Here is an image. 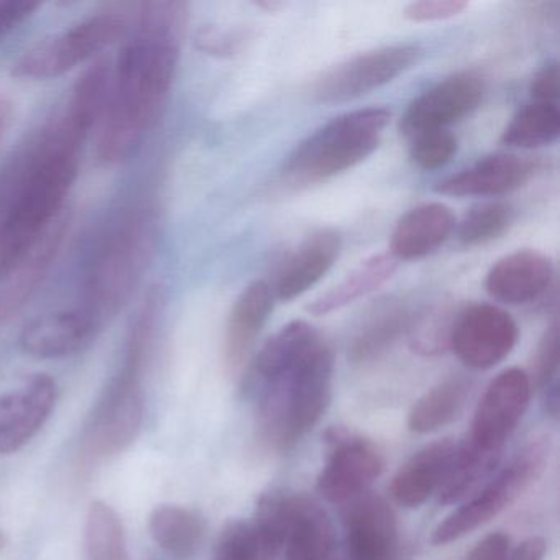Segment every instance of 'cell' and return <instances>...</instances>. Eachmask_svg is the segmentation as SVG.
I'll return each instance as SVG.
<instances>
[{"label":"cell","instance_id":"cell-39","mask_svg":"<svg viewBox=\"0 0 560 560\" xmlns=\"http://www.w3.org/2000/svg\"><path fill=\"white\" fill-rule=\"evenodd\" d=\"M530 97L534 103L557 104L560 96L559 65L556 61L544 65L536 74L529 86Z\"/></svg>","mask_w":560,"mask_h":560},{"label":"cell","instance_id":"cell-26","mask_svg":"<svg viewBox=\"0 0 560 560\" xmlns=\"http://www.w3.org/2000/svg\"><path fill=\"white\" fill-rule=\"evenodd\" d=\"M149 527L153 540L176 559H191L205 542V517L178 504L156 506L150 514Z\"/></svg>","mask_w":560,"mask_h":560},{"label":"cell","instance_id":"cell-42","mask_svg":"<svg viewBox=\"0 0 560 560\" xmlns=\"http://www.w3.org/2000/svg\"><path fill=\"white\" fill-rule=\"evenodd\" d=\"M546 552L547 544L542 537H529L516 547H511L506 560H544Z\"/></svg>","mask_w":560,"mask_h":560},{"label":"cell","instance_id":"cell-16","mask_svg":"<svg viewBox=\"0 0 560 560\" xmlns=\"http://www.w3.org/2000/svg\"><path fill=\"white\" fill-rule=\"evenodd\" d=\"M347 560H396L398 523L392 504L365 493L347 504L343 513Z\"/></svg>","mask_w":560,"mask_h":560},{"label":"cell","instance_id":"cell-4","mask_svg":"<svg viewBox=\"0 0 560 560\" xmlns=\"http://www.w3.org/2000/svg\"><path fill=\"white\" fill-rule=\"evenodd\" d=\"M156 244V219L149 206L130 209L107 232L91 261L83 310L103 324L116 316L142 281Z\"/></svg>","mask_w":560,"mask_h":560},{"label":"cell","instance_id":"cell-37","mask_svg":"<svg viewBox=\"0 0 560 560\" xmlns=\"http://www.w3.org/2000/svg\"><path fill=\"white\" fill-rule=\"evenodd\" d=\"M467 8L465 0H419L406 5L402 18L412 24L444 22L458 18Z\"/></svg>","mask_w":560,"mask_h":560},{"label":"cell","instance_id":"cell-25","mask_svg":"<svg viewBox=\"0 0 560 560\" xmlns=\"http://www.w3.org/2000/svg\"><path fill=\"white\" fill-rule=\"evenodd\" d=\"M399 261L389 254L372 255L360 261L352 271L343 277L339 283L334 284L326 293L317 296L307 304L306 311L313 316H327L355 303L360 298L373 293L382 288L386 281L392 280L398 270Z\"/></svg>","mask_w":560,"mask_h":560},{"label":"cell","instance_id":"cell-36","mask_svg":"<svg viewBox=\"0 0 560 560\" xmlns=\"http://www.w3.org/2000/svg\"><path fill=\"white\" fill-rule=\"evenodd\" d=\"M534 382L539 386L540 392L559 386V324L553 320L534 355Z\"/></svg>","mask_w":560,"mask_h":560},{"label":"cell","instance_id":"cell-17","mask_svg":"<svg viewBox=\"0 0 560 560\" xmlns=\"http://www.w3.org/2000/svg\"><path fill=\"white\" fill-rule=\"evenodd\" d=\"M553 280V264L533 248L513 252L497 261L485 278V290L500 303L521 306L539 300Z\"/></svg>","mask_w":560,"mask_h":560},{"label":"cell","instance_id":"cell-8","mask_svg":"<svg viewBox=\"0 0 560 560\" xmlns=\"http://www.w3.org/2000/svg\"><path fill=\"white\" fill-rule=\"evenodd\" d=\"M127 31V19L116 12L93 15L25 51L12 74L21 80L48 81L70 73L116 44Z\"/></svg>","mask_w":560,"mask_h":560},{"label":"cell","instance_id":"cell-23","mask_svg":"<svg viewBox=\"0 0 560 560\" xmlns=\"http://www.w3.org/2000/svg\"><path fill=\"white\" fill-rule=\"evenodd\" d=\"M455 445L451 439H444L416 452L393 477L389 488L393 500L408 510L424 504L441 487Z\"/></svg>","mask_w":560,"mask_h":560},{"label":"cell","instance_id":"cell-11","mask_svg":"<svg viewBox=\"0 0 560 560\" xmlns=\"http://www.w3.org/2000/svg\"><path fill=\"white\" fill-rule=\"evenodd\" d=\"M533 378L517 366L491 380L475 409L470 441L481 451L500 454L529 408Z\"/></svg>","mask_w":560,"mask_h":560},{"label":"cell","instance_id":"cell-27","mask_svg":"<svg viewBox=\"0 0 560 560\" xmlns=\"http://www.w3.org/2000/svg\"><path fill=\"white\" fill-rule=\"evenodd\" d=\"M471 383L464 376H451L429 389L412 406L409 431L432 434L457 421L470 398Z\"/></svg>","mask_w":560,"mask_h":560},{"label":"cell","instance_id":"cell-32","mask_svg":"<svg viewBox=\"0 0 560 560\" xmlns=\"http://www.w3.org/2000/svg\"><path fill=\"white\" fill-rule=\"evenodd\" d=\"M514 222V209L503 201L475 206L455 228L464 247H480L503 237Z\"/></svg>","mask_w":560,"mask_h":560},{"label":"cell","instance_id":"cell-2","mask_svg":"<svg viewBox=\"0 0 560 560\" xmlns=\"http://www.w3.org/2000/svg\"><path fill=\"white\" fill-rule=\"evenodd\" d=\"M90 133L67 113L45 130L0 224V268L34 244L63 214Z\"/></svg>","mask_w":560,"mask_h":560},{"label":"cell","instance_id":"cell-10","mask_svg":"<svg viewBox=\"0 0 560 560\" xmlns=\"http://www.w3.org/2000/svg\"><path fill=\"white\" fill-rule=\"evenodd\" d=\"M327 442L330 452L317 477V491L329 503L349 504L375 483L385 462L373 442L347 429H330Z\"/></svg>","mask_w":560,"mask_h":560},{"label":"cell","instance_id":"cell-35","mask_svg":"<svg viewBox=\"0 0 560 560\" xmlns=\"http://www.w3.org/2000/svg\"><path fill=\"white\" fill-rule=\"evenodd\" d=\"M212 560H260L254 529L247 521H229L215 542Z\"/></svg>","mask_w":560,"mask_h":560},{"label":"cell","instance_id":"cell-29","mask_svg":"<svg viewBox=\"0 0 560 560\" xmlns=\"http://www.w3.org/2000/svg\"><path fill=\"white\" fill-rule=\"evenodd\" d=\"M498 460L500 454L481 451L470 439L464 444L455 445L451 465L438 490L439 501L442 504H452L467 498L494 470Z\"/></svg>","mask_w":560,"mask_h":560},{"label":"cell","instance_id":"cell-43","mask_svg":"<svg viewBox=\"0 0 560 560\" xmlns=\"http://www.w3.org/2000/svg\"><path fill=\"white\" fill-rule=\"evenodd\" d=\"M14 116V106L5 96H0V142L4 139Z\"/></svg>","mask_w":560,"mask_h":560},{"label":"cell","instance_id":"cell-33","mask_svg":"<svg viewBox=\"0 0 560 560\" xmlns=\"http://www.w3.org/2000/svg\"><path fill=\"white\" fill-rule=\"evenodd\" d=\"M458 140L451 130H431L412 139L409 160L424 172H434L452 162L457 155Z\"/></svg>","mask_w":560,"mask_h":560},{"label":"cell","instance_id":"cell-31","mask_svg":"<svg viewBox=\"0 0 560 560\" xmlns=\"http://www.w3.org/2000/svg\"><path fill=\"white\" fill-rule=\"evenodd\" d=\"M86 560H127L126 529L119 514L104 501H93L84 526Z\"/></svg>","mask_w":560,"mask_h":560},{"label":"cell","instance_id":"cell-44","mask_svg":"<svg viewBox=\"0 0 560 560\" xmlns=\"http://www.w3.org/2000/svg\"><path fill=\"white\" fill-rule=\"evenodd\" d=\"M258 8L267 9V11H278V9L283 8V4H280V2H258Z\"/></svg>","mask_w":560,"mask_h":560},{"label":"cell","instance_id":"cell-45","mask_svg":"<svg viewBox=\"0 0 560 560\" xmlns=\"http://www.w3.org/2000/svg\"><path fill=\"white\" fill-rule=\"evenodd\" d=\"M4 546H5V536H4V533H2V530H0V550L4 549Z\"/></svg>","mask_w":560,"mask_h":560},{"label":"cell","instance_id":"cell-24","mask_svg":"<svg viewBox=\"0 0 560 560\" xmlns=\"http://www.w3.org/2000/svg\"><path fill=\"white\" fill-rule=\"evenodd\" d=\"M284 546L287 560H339L332 521L319 503L303 494L290 497V529Z\"/></svg>","mask_w":560,"mask_h":560},{"label":"cell","instance_id":"cell-30","mask_svg":"<svg viewBox=\"0 0 560 560\" xmlns=\"http://www.w3.org/2000/svg\"><path fill=\"white\" fill-rule=\"evenodd\" d=\"M560 136L557 104L530 103L520 110L501 133L500 142L514 149L533 150L550 145Z\"/></svg>","mask_w":560,"mask_h":560},{"label":"cell","instance_id":"cell-6","mask_svg":"<svg viewBox=\"0 0 560 560\" xmlns=\"http://www.w3.org/2000/svg\"><path fill=\"white\" fill-rule=\"evenodd\" d=\"M152 336L129 330L122 369L110 380L84 429L83 447L91 458H107L126 451L142 429V373Z\"/></svg>","mask_w":560,"mask_h":560},{"label":"cell","instance_id":"cell-3","mask_svg":"<svg viewBox=\"0 0 560 560\" xmlns=\"http://www.w3.org/2000/svg\"><path fill=\"white\" fill-rule=\"evenodd\" d=\"M332 382V347L320 336L300 359L248 395L264 441L278 452L296 447L329 408Z\"/></svg>","mask_w":560,"mask_h":560},{"label":"cell","instance_id":"cell-40","mask_svg":"<svg viewBox=\"0 0 560 560\" xmlns=\"http://www.w3.org/2000/svg\"><path fill=\"white\" fill-rule=\"evenodd\" d=\"M40 5L27 0H0V38L27 21Z\"/></svg>","mask_w":560,"mask_h":560},{"label":"cell","instance_id":"cell-1","mask_svg":"<svg viewBox=\"0 0 560 560\" xmlns=\"http://www.w3.org/2000/svg\"><path fill=\"white\" fill-rule=\"evenodd\" d=\"M186 12L182 2H149L140 8L136 32L110 78L100 124L97 156L106 165H120L136 155L155 127L178 68Z\"/></svg>","mask_w":560,"mask_h":560},{"label":"cell","instance_id":"cell-28","mask_svg":"<svg viewBox=\"0 0 560 560\" xmlns=\"http://www.w3.org/2000/svg\"><path fill=\"white\" fill-rule=\"evenodd\" d=\"M411 326V316L402 301H382L375 313L362 326L350 346V359L355 363H369L392 349L399 336Z\"/></svg>","mask_w":560,"mask_h":560},{"label":"cell","instance_id":"cell-22","mask_svg":"<svg viewBox=\"0 0 560 560\" xmlns=\"http://www.w3.org/2000/svg\"><path fill=\"white\" fill-rule=\"evenodd\" d=\"M273 306V291L264 280L252 281L235 300L225 327L224 359L229 370H237L247 360Z\"/></svg>","mask_w":560,"mask_h":560},{"label":"cell","instance_id":"cell-15","mask_svg":"<svg viewBox=\"0 0 560 560\" xmlns=\"http://www.w3.org/2000/svg\"><path fill=\"white\" fill-rule=\"evenodd\" d=\"M57 396V382L48 373H37L21 388L0 396V455L21 451L38 434Z\"/></svg>","mask_w":560,"mask_h":560},{"label":"cell","instance_id":"cell-41","mask_svg":"<svg viewBox=\"0 0 560 560\" xmlns=\"http://www.w3.org/2000/svg\"><path fill=\"white\" fill-rule=\"evenodd\" d=\"M510 550V536L498 530L478 540L464 560H506Z\"/></svg>","mask_w":560,"mask_h":560},{"label":"cell","instance_id":"cell-12","mask_svg":"<svg viewBox=\"0 0 560 560\" xmlns=\"http://www.w3.org/2000/svg\"><path fill=\"white\" fill-rule=\"evenodd\" d=\"M520 339L513 317L494 304H474L455 317L451 346L462 363L488 370L503 362Z\"/></svg>","mask_w":560,"mask_h":560},{"label":"cell","instance_id":"cell-20","mask_svg":"<svg viewBox=\"0 0 560 560\" xmlns=\"http://www.w3.org/2000/svg\"><path fill=\"white\" fill-rule=\"evenodd\" d=\"M533 173L534 165L530 160L510 153H497L485 156L470 168L441 179L434 186V191L455 198L503 196L526 185Z\"/></svg>","mask_w":560,"mask_h":560},{"label":"cell","instance_id":"cell-7","mask_svg":"<svg viewBox=\"0 0 560 560\" xmlns=\"http://www.w3.org/2000/svg\"><path fill=\"white\" fill-rule=\"evenodd\" d=\"M549 457V439L537 438L527 442L478 493L435 527L432 544L445 546L490 523L539 480Z\"/></svg>","mask_w":560,"mask_h":560},{"label":"cell","instance_id":"cell-38","mask_svg":"<svg viewBox=\"0 0 560 560\" xmlns=\"http://www.w3.org/2000/svg\"><path fill=\"white\" fill-rule=\"evenodd\" d=\"M241 44V35L219 27H205L196 35V45L199 50L214 57H232L237 54Z\"/></svg>","mask_w":560,"mask_h":560},{"label":"cell","instance_id":"cell-18","mask_svg":"<svg viewBox=\"0 0 560 560\" xmlns=\"http://www.w3.org/2000/svg\"><path fill=\"white\" fill-rule=\"evenodd\" d=\"M97 329L100 324L83 307L55 311L28 323L19 343L37 359H65L90 346Z\"/></svg>","mask_w":560,"mask_h":560},{"label":"cell","instance_id":"cell-5","mask_svg":"<svg viewBox=\"0 0 560 560\" xmlns=\"http://www.w3.org/2000/svg\"><path fill=\"white\" fill-rule=\"evenodd\" d=\"M389 120L392 113L385 107L336 117L293 150L284 163V176L293 185H313L355 168L378 150Z\"/></svg>","mask_w":560,"mask_h":560},{"label":"cell","instance_id":"cell-9","mask_svg":"<svg viewBox=\"0 0 560 560\" xmlns=\"http://www.w3.org/2000/svg\"><path fill=\"white\" fill-rule=\"evenodd\" d=\"M421 57L412 44L392 45L357 55L327 71L314 86L319 104H342L366 96L411 70Z\"/></svg>","mask_w":560,"mask_h":560},{"label":"cell","instance_id":"cell-21","mask_svg":"<svg viewBox=\"0 0 560 560\" xmlns=\"http://www.w3.org/2000/svg\"><path fill=\"white\" fill-rule=\"evenodd\" d=\"M457 228L451 208L428 202L406 212L393 229L388 254L396 261L419 260L438 250Z\"/></svg>","mask_w":560,"mask_h":560},{"label":"cell","instance_id":"cell-34","mask_svg":"<svg viewBox=\"0 0 560 560\" xmlns=\"http://www.w3.org/2000/svg\"><path fill=\"white\" fill-rule=\"evenodd\" d=\"M454 319L445 310L432 311L419 320H411L409 326V343L415 352L422 355H438L451 346Z\"/></svg>","mask_w":560,"mask_h":560},{"label":"cell","instance_id":"cell-13","mask_svg":"<svg viewBox=\"0 0 560 560\" xmlns=\"http://www.w3.org/2000/svg\"><path fill=\"white\" fill-rule=\"evenodd\" d=\"M68 228L70 218L63 212L34 244L0 268V326L11 323L37 293L60 254Z\"/></svg>","mask_w":560,"mask_h":560},{"label":"cell","instance_id":"cell-14","mask_svg":"<svg viewBox=\"0 0 560 560\" xmlns=\"http://www.w3.org/2000/svg\"><path fill=\"white\" fill-rule=\"evenodd\" d=\"M485 94V81L475 71H460L416 97L399 120L405 136L415 137L431 130H445L470 116Z\"/></svg>","mask_w":560,"mask_h":560},{"label":"cell","instance_id":"cell-19","mask_svg":"<svg viewBox=\"0 0 560 560\" xmlns=\"http://www.w3.org/2000/svg\"><path fill=\"white\" fill-rule=\"evenodd\" d=\"M342 248V238L336 231L316 232L291 252L278 268L271 287L278 301L296 300L316 287L336 264Z\"/></svg>","mask_w":560,"mask_h":560}]
</instances>
